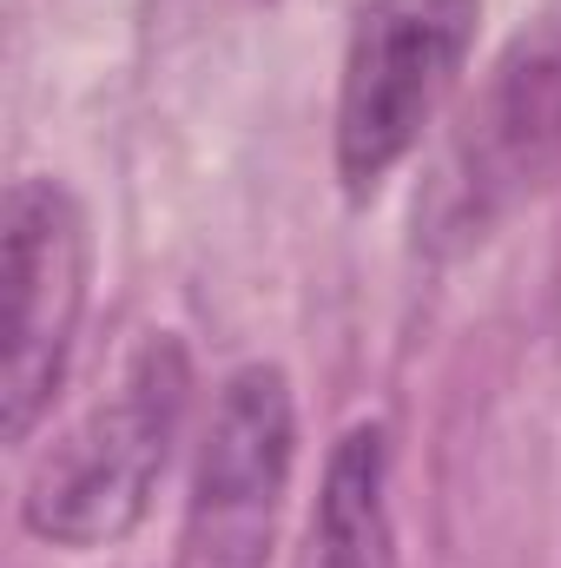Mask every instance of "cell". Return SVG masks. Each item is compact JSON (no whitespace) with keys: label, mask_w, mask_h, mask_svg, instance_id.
<instances>
[{"label":"cell","mask_w":561,"mask_h":568,"mask_svg":"<svg viewBox=\"0 0 561 568\" xmlns=\"http://www.w3.org/2000/svg\"><path fill=\"white\" fill-rule=\"evenodd\" d=\"M0 225H7L0 232L7 252L0 397H7V436L27 443L67 377V351L86 311V212L60 179H13Z\"/></svg>","instance_id":"obj_4"},{"label":"cell","mask_w":561,"mask_h":568,"mask_svg":"<svg viewBox=\"0 0 561 568\" xmlns=\"http://www.w3.org/2000/svg\"><path fill=\"white\" fill-rule=\"evenodd\" d=\"M310 568H397L390 542V436L350 424L324 463V496L310 523Z\"/></svg>","instance_id":"obj_5"},{"label":"cell","mask_w":561,"mask_h":568,"mask_svg":"<svg viewBox=\"0 0 561 568\" xmlns=\"http://www.w3.org/2000/svg\"><path fill=\"white\" fill-rule=\"evenodd\" d=\"M297 469V404L278 364L225 377L198 443L178 568H272L278 516Z\"/></svg>","instance_id":"obj_3"},{"label":"cell","mask_w":561,"mask_h":568,"mask_svg":"<svg viewBox=\"0 0 561 568\" xmlns=\"http://www.w3.org/2000/svg\"><path fill=\"white\" fill-rule=\"evenodd\" d=\"M489 140L509 159H561V40L516 53L489 106Z\"/></svg>","instance_id":"obj_6"},{"label":"cell","mask_w":561,"mask_h":568,"mask_svg":"<svg viewBox=\"0 0 561 568\" xmlns=\"http://www.w3.org/2000/svg\"><path fill=\"white\" fill-rule=\"evenodd\" d=\"M482 0H364L337 80V179L370 199L429 133L476 47Z\"/></svg>","instance_id":"obj_2"},{"label":"cell","mask_w":561,"mask_h":568,"mask_svg":"<svg viewBox=\"0 0 561 568\" xmlns=\"http://www.w3.org/2000/svg\"><path fill=\"white\" fill-rule=\"evenodd\" d=\"M185 404H192L185 344L172 331L140 337L113 390L33 463L27 496H20L27 529L60 549H106L133 536L172 463Z\"/></svg>","instance_id":"obj_1"}]
</instances>
